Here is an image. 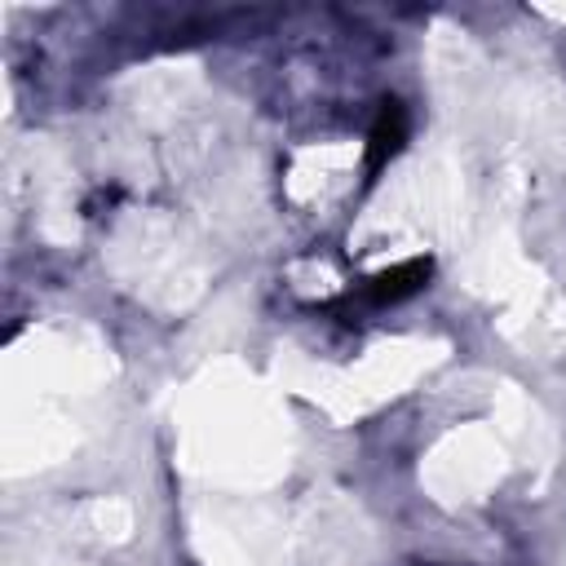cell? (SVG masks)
I'll return each instance as SVG.
<instances>
[{"instance_id":"6da1fadb","label":"cell","mask_w":566,"mask_h":566,"mask_svg":"<svg viewBox=\"0 0 566 566\" xmlns=\"http://www.w3.org/2000/svg\"><path fill=\"white\" fill-rule=\"evenodd\" d=\"M398 142H402V106H398V102H385L380 124H376V133H371V164H380L385 155H394Z\"/></svg>"}]
</instances>
